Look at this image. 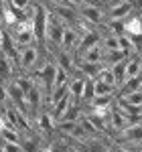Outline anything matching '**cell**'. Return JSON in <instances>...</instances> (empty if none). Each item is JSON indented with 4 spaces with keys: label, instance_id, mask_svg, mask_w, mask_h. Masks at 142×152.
I'll return each instance as SVG.
<instances>
[{
    "label": "cell",
    "instance_id": "16",
    "mask_svg": "<svg viewBox=\"0 0 142 152\" xmlns=\"http://www.w3.org/2000/svg\"><path fill=\"white\" fill-rule=\"evenodd\" d=\"M51 4H57V6H73L71 0H49Z\"/></svg>",
    "mask_w": 142,
    "mask_h": 152
},
{
    "label": "cell",
    "instance_id": "1",
    "mask_svg": "<svg viewBox=\"0 0 142 152\" xmlns=\"http://www.w3.org/2000/svg\"><path fill=\"white\" fill-rule=\"evenodd\" d=\"M47 18L49 10L45 4H31V20H33V33L35 41L41 43V47H45V28H47Z\"/></svg>",
    "mask_w": 142,
    "mask_h": 152
},
{
    "label": "cell",
    "instance_id": "5",
    "mask_svg": "<svg viewBox=\"0 0 142 152\" xmlns=\"http://www.w3.org/2000/svg\"><path fill=\"white\" fill-rule=\"evenodd\" d=\"M134 2L130 0H112V6L108 10V20H124L134 12Z\"/></svg>",
    "mask_w": 142,
    "mask_h": 152
},
{
    "label": "cell",
    "instance_id": "11",
    "mask_svg": "<svg viewBox=\"0 0 142 152\" xmlns=\"http://www.w3.org/2000/svg\"><path fill=\"white\" fill-rule=\"evenodd\" d=\"M95 99V79L87 77L85 79V87H83V97H81V104H91Z\"/></svg>",
    "mask_w": 142,
    "mask_h": 152
},
{
    "label": "cell",
    "instance_id": "19",
    "mask_svg": "<svg viewBox=\"0 0 142 152\" xmlns=\"http://www.w3.org/2000/svg\"><path fill=\"white\" fill-rule=\"evenodd\" d=\"M0 152H4V150H2V140H0Z\"/></svg>",
    "mask_w": 142,
    "mask_h": 152
},
{
    "label": "cell",
    "instance_id": "22",
    "mask_svg": "<svg viewBox=\"0 0 142 152\" xmlns=\"http://www.w3.org/2000/svg\"><path fill=\"white\" fill-rule=\"evenodd\" d=\"M108 152H110V150H108Z\"/></svg>",
    "mask_w": 142,
    "mask_h": 152
},
{
    "label": "cell",
    "instance_id": "4",
    "mask_svg": "<svg viewBox=\"0 0 142 152\" xmlns=\"http://www.w3.org/2000/svg\"><path fill=\"white\" fill-rule=\"evenodd\" d=\"M37 63H39V49L35 43L26 47H18V69L31 73L37 67Z\"/></svg>",
    "mask_w": 142,
    "mask_h": 152
},
{
    "label": "cell",
    "instance_id": "9",
    "mask_svg": "<svg viewBox=\"0 0 142 152\" xmlns=\"http://www.w3.org/2000/svg\"><path fill=\"white\" fill-rule=\"evenodd\" d=\"M14 75H16V65H14L4 53H0V81L8 83Z\"/></svg>",
    "mask_w": 142,
    "mask_h": 152
},
{
    "label": "cell",
    "instance_id": "15",
    "mask_svg": "<svg viewBox=\"0 0 142 152\" xmlns=\"http://www.w3.org/2000/svg\"><path fill=\"white\" fill-rule=\"evenodd\" d=\"M110 152H134L132 148H128V146H124V144H118V146H114Z\"/></svg>",
    "mask_w": 142,
    "mask_h": 152
},
{
    "label": "cell",
    "instance_id": "20",
    "mask_svg": "<svg viewBox=\"0 0 142 152\" xmlns=\"http://www.w3.org/2000/svg\"><path fill=\"white\" fill-rule=\"evenodd\" d=\"M138 16H140V23H142V12H140V14H138Z\"/></svg>",
    "mask_w": 142,
    "mask_h": 152
},
{
    "label": "cell",
    "instance_id": "12",
    "mask_svg": "<svg viewBox=\"0 0 142 152\" xmlns=\"http://www.w3.org/2000/svg\"><path fill=\"white\" fill-rule=\"evenodd\" d=\"M114 94H118V85L95 81V95H114Z\"/></svg>",
    "mask_w": 142,
    "mask_h": 152
},
{
    "label": "cell",
    "instance_id": "3",
    "mask_svg": "<svg viewBox=\"0 0 142 152\" xmlns=\"http://www.w3.org/2000/svg\"><path fill=\"white\" fill-rule=\"evenodd\" d=\"M77 14H79L81 20H85L91 26L106 24V14H104L100 4H81V6H77Z\"/></svg>",
    "mask_w": 142,
    "mask_h": 152
},
{
    "label": "cell",
    "instance_id": "2",
    "mask_svg": "<svg viewBox=\"0 0 142 152\" xmlns=\"http://www.w3.org/2000/svg\"><path fill=\"white\" fill-rule=\"evenodd\" d=\"M63 33H65V23L59 16H55L53 12H49L47 18V28H45V47H61L63 41Z\"/></svg>",
    "mask_w": 142,
    "mask_h": 152
},
{
    "label": "cell",
    "instance_id": "10",
    "mask_svg": "<svg viewBox=\"0 0 142 152\" xmlns=\"http://www.w3.org/2000/svg\"><path fill=\"white\" fill-rule=\"evenodd\" d=\"M142 33V23L140 16H128L124 18V35H140Z\"/></svg>",
    "mask_w": 142,
    "mask_h": 152
},
{
    "label": "cell",
    "instance_id": "17",
    "mask_svg": "<svg viewBox=\"0 0 142 152\" xmlns=\"http://www.w3.org/2000/svg\"><path fill=\"white\" fill-rule=\"evenodd\" d=\"M4 6H6V0H0V20H2V14H4Z\"/></svg>",
    "mask_w": 142,
    "mask_h": 152
},
{
    "label": "cell",
    "instance_id": "8",
    "mask_svg": "<svg viewBox=\"0 0 142 152\" xmlns=\"http://www.w3.org/2000/svg\"><path fill=\"white\" fill-rule=\"evenodd\" d=\"M79 39H81V35H79V31H77L75 26H65L63 41H61V47H59V49H65V51H71V53H75Z\"/></svg>",
    "mask_w": 142,
    "mask_h": 152
},
{
    "label": "cell",
    "instance_id": "18",
    "mask_svg": "<svg viewBox=\"0 0 142 152\" xmlns=\"http://www.w3.org/2000/svg\"><path fill=\"white\" fill-rule=\"evenodd\" d=\"M138 152H142V140L138 142Z\"/></svg>",
    "mask_w": 142,
    "mask_h": 152
},
{
    "label": "cell",
    "instance_id": "14",
    "mask_svg": "<svg viewBox=\"0 0 142 152\" xmlns=\"http://www.w3.org/2000/svg\"><path fill=\"white\" fill-rule=\"evenodd\" d=\"M8 4H10L12 8H16V10H29L31 8V0H6Z\"/></svg>",
    "mask_w": 142,
    "mask_h": 152
},
{
    "label": "cell",
    "instance_id": "13",
    "mask_svg": "<svg viewBox=\"0 0 142 152\" xmlns=\"http://www.w3.org/2000/svg\"><path fill=\"white\" fill-rule=\"evenodd\" d=\"M95 81H104V83H114L116 85V77H114V73L110 67H104V69L97 73V77H95Z\"/></svg>",
    "mask_w": 142,
    "mask_h": 152
},
{
    "label": "cell",
    "instance_id": "6",
    "mask_svg": "<svg viewBox=\"0 0 142 152\" xmlns=\"http://www.w3.org/2000/svg\"><path fill=\"white\" fill-rule=\"evenodd\" d=\"M102 37H104V35H100V31H97V28H91V31L83 33L81 39H79V43H77L75 55H81V53H85L87 49H91V47H95V45H100V43H102Z\"/></svg>",
    "mask_w": 142,
    "mask_h": 152
},
{
    "label": "cell",
    "instance_id": "7",
    "mask_svg": "<svg viewBox=\"0 0 142 152\" xmlns=\"http://www.w3.org/2000/svg\"><path fill=\"white\" fill-rule=\"evenodd\" d=\"M55 63L59 65L63 71H67V73H75V53H71V51H65V49H57V55H55Z\"/></svg>",
    "mask_w": 142,
    "mask_h": 152
},
{
    "label": "cell",
    "instance_id": "21",
    "mask_svg": "<svg viewBox=\"0 0 142 152\" xmlns=\"http://www.w3.org/2000/svg\"><path fill=\"white\" fill-rule=\"evenodd\" d=\"M138 55H140V57H142V49H140V53H138Z\"/></svg>",
    "mask_w": 142,
    "mask_h": 152
}]
</instances>
